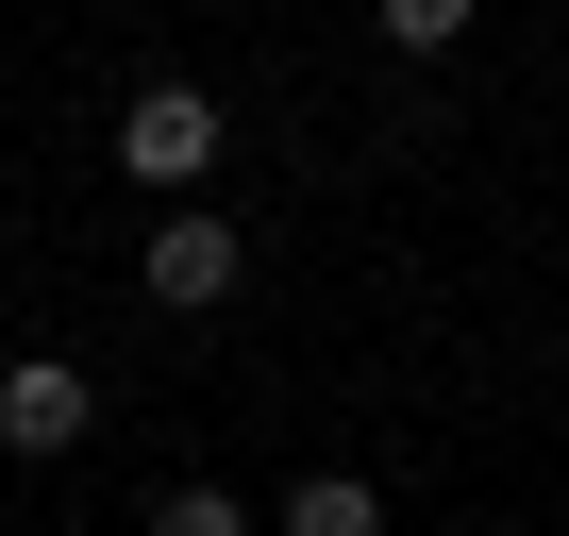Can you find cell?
Instances as JSON below:
<instances>
[{
	"label": "cell",
	"mask_w": 569,
	"mask_h": 536,
	"mask_svg": "<svg viewBox=\"0 0 569 536\" xmlns=\"http://www.w3.org/2000/svg\"><path fill=\"white\" fill-rule=\"evenodd\" d=\"M118 168L168 185V201H201V185H218V101H201V85H134V101H118Z\"/></svg>",
	"instance_id": "6da1fadb"
},
{
	"label": "cell",
	"mask_w": 569,
	"mask_h": 536,
	"mask_svg": "<svg viewBox=\"0 0 569 536\" xmlns=\"http://www.w3.org/2000/svg\"><path fill=\"white\" fill-rule=\"evenodd\" d=\"M134 286H151L168 319H218V302L251 286V251H234V218H201V201H184V218H168V235L134 251Z\"/></svg>",
	"instance_id": "7a4b0ae2"
},
{
	"label": "cell",
	"mask_w": 569,
	"mask_h": 536,
	"mask_svg": "<svg viewBox=\"0 0 569 536\" xmlns=\"http://www.w3.org/2000/svg\"><path fill=\"white\" fill-rule=\"evenodd\" d=\"M84 369L68 353H18V369H0V453H84Z\"/></svg>",
	"instance_id": "3957f363"
},
{
	"label": "cell",
	"mask_w": 569,
	"mask_h": 536,
	"mask_svg": "<svg viewBox=\"0 0 569 536\" xmlns=\"http://www.w3.org/2000/svg\"><path fill=\"white\" fill-rule=\"evenodd\" d=\"M284 536H386V503H369V469H319L302 503H284Z\"/></svg>",
	"instance_id": "277c9868"
},
{
	"label": "cell",
	"mask_w": 569,
	"mask_h": 536,
	"mask_svg": "<svg viewBox=\"0 0 569 536\" xmlns=\"http://www.w3.org/2000/svg\"><path fill=\"white\" fill-rule=\"evenodd\" d=\"M151 536H268V519H251L234 486H168V503H151Z\"/></svg>",
	"instance_id": "5b68a950"
}]
</instances>
